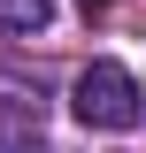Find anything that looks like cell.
I'll list each match as a JSON object with an SVG mask.
<instances>
[{
	"label": "cell",
	"mask_w": 146,
	"mask_h": 153,
	"mask_svg": "<svg viewBox=\"0 0 146 153\" xmlns=\"http://www.w3.org/2000/svg\"><path fill=\"white\" fill-rule=\"evenodd\" d=\"M69 115L85 123V130H138L146 84L123 69V61H85L77 84H69Z\"/></svg>",
	"instance_id": "obj_1"
},
{
	"label": "cell",
	"mask_w": 146,
	"mask_h": 153,
	"mask_svg": "<svg viewBox=\"0 0 146 153\" xmlns=\"http://www.w3.org/2000/svg\"><path fill=\"white\" fill-rule=\"evenodd\" d=\"M0 153H54V146H46V130H38V107L0 100Z\"/></svg>",
	"instance_id": "obj_2"
},
{
	"label": "cell",
	"mask_w": 146,
	"mask_h": 153,
	"mask_svg": "<svg viewBox=\"0 0 146 153\" xmlns=\"http://www.w3.org/2000/svg\"><path fill=\"white\" fill-rule=\"evenodd\" d=\"M46 23H54V0H0V31L31 38V31H46Z\"/></svg>",
	"instance_id": "obj_3"
}]
</instances>
